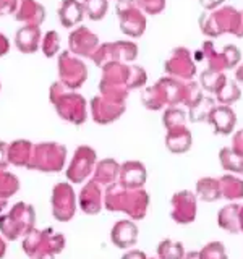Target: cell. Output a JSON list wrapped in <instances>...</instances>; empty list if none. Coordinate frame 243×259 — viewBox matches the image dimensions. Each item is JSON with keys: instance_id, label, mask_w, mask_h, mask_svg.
<instances>
[{"instance_id": "obj_16", "label": "cell", "mask_w": 243, "mask_h": 259, "mask_svg": "<svg viewBox=\"0 0 243 259\" xmlns=\"http://www.w3.org/2000/svg\"><path fill=\"white\" fill-rule=\"evenodd\" d=\"M37 149L43 152L44 160H40L37 167L39 170H44V172H59L63 167L65 156H67V148L55 143H49V144H39Z\"/></svg>"}, {"instance_id": "obj_27", "label": "cell", "mask_w": 243, "mask_h": 259, "mask_svg": "<svg viewBox=\"0 0 243 259\" xmlns=\"http://www.w3.org/2000/svg\"><path fill=\"white\" fill-rule=\"evenodd\" d=\"M196 194L206 202H214L217 199H221L222 193H221V183H219V178H213V177L199 178L198 183H196Z\"/></svg>"}, {"instance_id": "obj_45", "label": "cell", "mask_w": 243, "mask_h": 259, "mask_svg": "<svg viewBox=\"0 0 243 259\" xmlns=\"http://www.w3.org/2000/svg\"><path fill=\"white\" fill-rule=\"evenodd\" d=\"M240 232H243V204L240 206Z\"/></svg>"}, {"instance_id": "obj_17", "label": "cell", "mask_w": 243, "mask_h": 259, "mask_svg": "<svg viewBox=\"0 0 243 259\" xmlns=\"http://www.w3.org/2000/svg\"><path fill=\"white\" fill-rule=\"evenodd\" d=\"M46 18V8L36 0H20L15 12V20L24 26H40Z\"/></svg>"}, {"instance_id": "obj_19", "label": "cell", "mask_w": 243, "mask_h": 259, "mask_svg": "<svg viewBox=\"0 0 243 259\" xmlns=\"http://www.w3.org/2000/svg\"><path fill=\"white\" fill-rule=\"evenodd\" d=\"M146 167L140 160H128L120 165V183L127 188H143L146 183Z\"/></svg>"}, {"instance_id": "obj_36", "label": "cell", "mask_w": 243, "mask_h": 259, "mask_svg": "<svg viewBox=\"0 0 243 259\" xmlns=\"http://www.w3.org/2000/svg\"><path fill=\"white\" fill-rule=\"evenodd\" d=\"M199 259H229V257H227L224 243L211 241L202 249H199Z\"/></svg>"}, {"instance_id": "obj_38", "label": "cell", "mask_w": 243, "mask_h": 259, "mask_svg": "<svg viewBox=\"0 0 243 259\" xmlns=\"http://www.w3.org/2000/svg\"><path fill=\"white\" fill-rule=\"evenodd\" d=\"M18 8V0H0V16L15 13Z\"/></svg>"}, {"instance_id": "obj_40", "label": "cell", "mask_w": 243, "mask_h": 259, "mask_svg": "<svg viewBox=\"0 0 243 259\" xmlns=\"http://www.w3.org/2000/svg\"><path fill=\"white\" fill-rule=\"evenodd\" d=\"M199 4L205 10L211 12V10H216L219 5H222L224 0H199Z\"/></svg>"}, {"instance_id": "obj_8", "label": "cell", "mask_w": 243, "mask_h": 259, "mask_svg": "<svg viewBox=\"0 0 243 259\" xmlns=\"http://www.w3.org/2000/svg\"><path fill=\"white\" fill-rule=\"evenodd\" d=\"M57 65H59V79L65 88L75 91L85 84L88 78V68L83 60L78 59V55L71 54L70 51H63L59 55Z\"/></svg>"}, {"instance_id": "obj_3", "label": "cell", "mask_w": 243, "mask_h": 259, "mask_svg": "<svg viewBox=\"0 0 243 259\" xmlns=\"http://www.w3.org/2000/svg\"><path fill=\"white\" fill-rule=\"evenodd\" d=\"M199 29L208 37H217L230 32L233 36H243V12L235 7H221L199 16Z\"/></svg>"}, {"instance_id": "obj_2", "label": "cell", "mask_w": 243, "mask_h": 259, "mask_svg": "<svg viewBox=\"0 0 243 259\" xmlns=\"http://www.w3.org/2000/svg\"><path fill=\"white\" fill-rule=\"evenodd\" d=\"M104 206L112 212H124L133 221H141L148 212L149 196L143 188H127L118 182L109 185L104 194Z\"/></svg>"}, {"instance_id": "obj_32", "label": "cell", "mask_w": 243, "mask_h": 259, "mask_svg": "<svg viewBox=\"0 0 243 259\" xmlns=\"http://www.w3.org/2000/svg\"><path fill=\"white\" fill-rule=\"evenodd\" d=\"M240 96H241V91L238 88V83L230 78H227L224 86L216 93L217 102L221 105H232L233 102H237L240 99Z\"/></svg>"}, {"instance_id": "obj_15", "label": "cell", "mask_w": 243, "mask_h": 259, "mask_svg": "<svg viewBox=\"0 0 243 259\" xmlns=\"http://www.w3.org/2000/svg\"><path fill=\"white\" fill-rule=\"evenodd\" d=\"M52 206H54V215L62 222H67L73 217L76 209L75 193L68 183H60L54 188L52 196Z\"/></svg>"}, {"instance_id": "obj_46", "label": "cell", "mask_w": 243, "mask_h": 259, "mask_svg": "<svg viewBox=\"0 0 243 259\" xmlns=\"http://www.w3.org/2000/svg\"><path fill=\"white\" fill-rule=\"evenodd\" d=\"M0 88H2V84H0Z\"/></svg>"}, {"instance_id": "obj_4", "label": "cell", "mask_w": 243, "mask_h": 259, "mask_svg": "<svg viewBox=\"0 0 243 259\" xmlns=\"http://www.w3.org/2000/svg\"><path fill=\"white\" fill-rule=\"evenodd\" d=\"M51 101L60 118L81 125L88 118V102L81 94L65 88L60 81L51 86Z\"/></svg>"}, {"instance_id": "obj_44", "label": "cell", "mask_w": 243, "mask_h": 259, "mask_svg": "<svg viewBox=\"0 0 243 259\" xmlns=\"http://www.w3.org/2000/svg\"><path fill=\"white\" fill-rule=\"evenodd\" d=\"M183 259H199V251H190V253H185Z\"/></svg>"}, {"instance_id": "obj_18", "label": "cell", "mask_w": 243, "mask_h": 259, "mask_svg": "<svg viewBox=\"0 0 243 259\" xmlns=\"http://www.w3.org/2000/svg\"><path fill=\"white\" fill-rule=\"evenodd\" d=\"M208 121L214 126V133L230 135L235 130V125H237V115H235L230 105H216Z\"/></svg>"}, {"instance_id": "obj_33", "label": "cell", "mask_w": 243, "mask_h": 259, "mask_svg": "<svg viewBox=\"0 0 243 259\" xmlns=\"http://www.w3.org/2000/svg\"><path fill=\"white\" fill-rule=\"evenodd\" d=\"M183 256H185V248L180 241L166 238L157 245L159 259H183Z\"/></svg>"}, {"instance_id": "obj_31", "label": "cell", "mask_w": 243, "mask_h": 259, "mask_svg": "<svg viewBox=\"0 0 243 259\" xmlns=\"http://www.w3.org/2000/svg\"><path fill=\"white\" fill-rule=\"evenodd\" d=\"M219 162L224 170L230 174H243V157H240L232 148H222L219 152Z\"/></svg>"}, {"instance_id": "obj_7", "label": "cell", "mask_w": 243, "mask_h": 259, "mask_svg": "<svg viewBox=\"0 0 243 259\" xmlns=\"http://www.w3.org/2000/svg\"><path fill=\"white\" fill-rule=\"evenodd\" d=\"M138 57V46L132 40H115V42H105L93 55V62L99 68L107 63H127L133 62Z\"/></svg>"}, {"instance_id": "obj_5", "label": "cell", "mask_w": 243, "mask_h": 259, "mask_svg": "<svg viewBox=\"0 0 243 259\" xmlns=\"http://www.w3.org/2000/svg\"><path fill=\"white\" fill-rule=\"evenodd\" d=\"M162 123L166 126V146L174 154H185L191 148L193 136L186 126V115L182 109L167 107L162 115Z\"/></svg>"}, {"instance_id": "obj_21", "label": "cell", "mask_w": 243, "mask_h": 259, "mask_svg": "<svg viewBox=\"0 0 243 259\" xmlns=\"http://www.w3.org/2000/svg\"><path fill=\"white\" fill-rule=\"evenodd\" d=\"M79 207L85 214L94 215L102 209V191L96 180L88 182L79 193Z\"/></svg>"}, {"instance_id": "obj_30", "label": "cell", "mask_w": 243, "mask_h": 259, "mask_svg": "<svg viewBox=\"0 0 243 259\" xmlns=\"http://www.w3.org/2000/svg\"><path fill=\"white\" fill-rule=\"evenodd\" d=\"M225 81H227V76L222 71H214V70L206 68L199 75V86L205 88V91H209L213 94H216L219 89L224 86Z\"/></svg>"}, {"instance_id": "obj_34", "label": "cell", "mask_w": 243, "mask_h": 259, "mask_svg": "<svg viewBox=\"0 0 243 259\" xmlns=\"http://www.w3.org/2000/svg\"><path fill=\"white\" fill-rule=\"evenodd\" d=\"M83 7H85V13L88 15L89 20L99 21L105 16V13H107L109 2L107 0H85Z\"/></svg>"}, {"instance_id": "obj_22", "label": "cell", "mask_w": 243, "mask_h": 259, "mask_svg": "<svg viewBox=\"0 0 243 259\" xmlns=\"http://www.w3.org/2000/svg\"><path fill=\"white\" fill-rule=\"evenodd\" d=\"M40 34L39 26H23L15 34V46L21 54H34L40 47Z\"/></svg>"}, {"instance_id": "obj_26", "label": "cell", "mask_w": 243, "mask_h": 259, "mask_svg": "<svg viewBox=\"0 0 243 259\" xmlns=\"http://www.w3.org/2000/svg\"><path fill=\"white\" fill-rule=\"evenodd\" d=\"M120 175V165L113 159H104L94 167V180L99 185H112Z\"/></svg>"}, {"instance_id": "obj_28", "label": "cell", "mask_w": 243, "mask_h": 259, "mask_svg": "<svg viewBox=\"0 0 243 259\" xmlns=\"http://www.w3.org/2000/svg\"><path fill=\"white\" fill-rule=\"evenodd\" d=\"M219 183H221L222 198L229 199V201H237V199L243 198V180L241 178L229 174V175H224L219 178Z\"/></svg>"}, {"instance_id": "obj_13", "label": "cell", "mask_w": 243, "mask_h": 259, "mask_svg": "<svg viewBox=\"0 0 243 259\" xmlns=\"http://www.w3.org/2000/svg\"><path fill=\"white\" fill-rule=\"evenodd\" d=\"M89 109H91V117L96 123L107 125V123H112V121H115L117 118H120L122 113L125 112V102L113 101L101 94V96L93 97Z\"/></svg>"}, {"instance_id": "obj_1", "label": "cell", "mask_w": 243, "mask_h": 259, "mask_svg": "<svg viewBox=\"0 0 243 259\" xmlns=\"http://www.w3.org/2000/svg\"><path fill=\"white\" fill-rule=\"evenodd\" d=\"M146 79L148 75L140 65L107 63L102 67L99 91L109 99L125 102L128 93L133 89H141L146 84Z\"/></svg>"}, {"instance_id": "obj_12", "label": "cell", "mask_w": 243, "mask_h": 259, "mask_svg": "<svg viewBox=\"0 0 243 259\" xmlns=\"http://www.w3.org/2000/svg\"><path fill=\"white\" fill-rule=\"evenodd\" d=\"M94 167H96V151L93 148H89V146H79L67 170V177L73 183H81L91 175Z\"/></svg>"}, {"instance_id": "obj_48", "label": "cell", "mask_w": 243, "mask_h": 259, "mask_svg": "<svg viewBox=\"0 0 243 259\" xmlns=\"http://www.w3.org/2000/svg\"><path fill=\"white\" fill-rule=\"evenodd\" d=\"M157 259H159V257H157Z\"/></svg>"}, {"instance_id": "obj_39", "label": "cell", "mask_w": 243, "mask_h": 259, "mask_svg": "<svg viewBox=\"0 0 243 259\" xmlns=\"http://www.w3.org/2000/svg\"><path fill=\"white\" fill-rule=\"evenodd\" d=\"M230 148L237 152L240 157H243V130H238V132L233 135Z\"/></svg>"}, {"instance_id": "obj_10", "label": "cell", "mask_w": 243, "mask_h": 259, "mask_svg": "<svg viewBox=\"0 0 243 259\" xmlns=\"http://www.w3.org/2000/svg\"><path fill=\"white\" fill-rule=\"evenodd\" d=\"M164 70L169 76L191 81L196 75V63L191 59V52L186 47H175L167 60L164 62Z\"/></svg>"}, {"instance_id": "obj_23", "label": "cell", "mask_w": 243, "mask_h": 259, "mask_svg": "<svg viewBox=\"0 0 243 259\" xmlns=\"http://www.w3.org/2000/svg\"><path fill=\"white\" fill-rule=\"evenodd\" d=\"M57 15H59V21L62 23V26L75 28L76 24L83 21L86 13L83 2H79V0H62Z\"/></svg>"}, {"instance_id": "obj_29", "label": "cell", "mask_w": 243, "mask_h": 259, "mask_svg": "<svg viewBox=\"0 0 243 259\" xmlns=\"http://www.w3.org/2000/svg\"><path fill=\"white\" fill-rule=\"evenodd\" d=\"M216 105L217 104H216V101L213 99V97L201 96L199 99L190 107V113H188L190 121H193V123H199V121H208L211 112L214 110Z\"/></svg>"}, {"instance_id": "obj_9", "label": "cell", "mask_w": 243, "mask_h": 259, "mask_svg": "<svg viewBox=\"0 0 243 259\" xmlns=\"http://www.w3.org/2000/svg\"><path fill=\"white\" fill-rule=\"evenodd\" d=\"M120 29L128 37H140L146 31V16L133 0H117L115 5Z\"/></svg>"}, {"instance_id": "obj_37", "label": "cell", "mask_w": 243, "mask_h": 259, "mask_svg": "<svg viewBox=\"0 0 243 259\" xmlns=\"http://www.w3.org/2000/svg\"><path fill=\"white\" fill-rule=\"evenodd\" d=\"M133 2L143 13L149 15H159L166 8V0H133Z\"/></svg>"}, {"instance_id": "obj_20", "label": "cell", "mask_w": 243, "mask_h": 259, "mask_svg": "<svg viewBox=\"0 0 243 259\" xmlns=\"http://www.w3.org/2000/svg\"><path fill=\"white\" fill-rule=\"evenodd\" d=\"M110 240L118 248L135 246L138 241V227L133 221H118L112 227Z\"/></svg>"}, {"instance_id": "obj_25", "label": "cell", "mask_w": 243, "mask_h": 259, "mask_svg": "<svg viewBox=\"0 0 243 259\" xmlns=\"http://www.w3.org/2000/svg\"><path fill=\"white\" fill-rule=\"evenodd\" d=\"M217 224L225 232L238 233L240 232V206L235 204V202L224 206L217 214Z\"/></svg>"}, {"instance_id": "obj_6", "label": "cell", "mask_w": 243, "mask_h": 259, "mask_svg": "<svg viewBox=\"0 0 243 259\" xmlns=\"http://www.w3.org/2000/svg\"><path fill=\"white\" fill-rule=\"evenodd\" d=\"M198 59H205L209 70L214 71H225L235 68L241 60V54L237 46L229 44L222 51H217L213 40H205L201 49L196 52Z\"/></svg>"}, {"instance_id": "obj_35", "label": "cell", "mask_w": 243, "mask_h": 259, "mask_svg": "<svg viewBox=\"0 0 243 259\" xmlns=\"http://www.w3.org/2000/svg\"><path fill=\"white\" fill-rule=\"evenodd\" d=\"M40 49L46 57H54L60 52V37L57 31H47L43 36V40H40Z\"/></svg>"}, {"instance_id": "obj_43", "label": "cell", "mask_w": 243, "mask_h": 259, "mask_svg": "<svg viewBox=\"0 0 243 259\" xmlns=\"http://www.w3.org/2000/svg\"><path fill=\"white\" fill-rule=\"evenodd\" d=\"M235 81L240 84H243V63L237 68V73H235Z\"/></svg>"}, {"instance_id": "obj_42", "label": "cell", "mask_w": 243, "mask_h": 259, "mask_svg": "<svg viewBox=\"0 0 243 259\" xmlns=\"http://www.w3.org/2000/svg\"><path fill=\"white\" fill-rule=\"evenodd\" d=\"M8 51H10V42H8L7 36L0 32V57H5Z\"/></svg>"}, {"instance_id": "obj_47", "label": "cell", "mask_w": 243, "mask_h": 259, "mask_svg": "<svg viewBox=\"0 0 243 259\" xmlns=\"http://www.w3.org/2000/svg\"><path fill=\"white\" fill-rule=\"evenodd\" d=\"M83 2H85V0H83Z\"/></svg>"}, {"instance_id": "obj_11", "label": "cell", "mask_w": 243, "mask_h": 259, "mask_svg": "<svg viewBox=\"0 0 243 259\" xmlns=\"http://www.w3.org/2000/svg\"><path fill=\"white\" fill-rule=\"evenodd\" d=\"M170 217L174 219L177 224L186 225L194 222L198 212V202H196V194H193L188 190L183 191H177L172 199H170Z\"/></svg>"}, {"instance_id": "obj_14", "label": "cell", "mask_w": 243, "mask_h": 259, "mask_svg": "<svg viewBox=\"0 0 243 259\" xmlns=\"http://www.w3.org/2000/svg\"><path fill=\"white\" fill-rule=\"evenodd\" d=\"M99 46H101L99 37L86 26L75 28V31H71L68 36L70 52L79 57H89V59H93V55L99 49Z\"/></svg>"}, {"instance_id": "obj_41", "label": "cell", "mask_w": 243, "mask_h": 259, "mask_svg": "<svg viewBox=\"0 0 243 259\" xmlns=\"http://www.w3.org/2000/svg\"><path fill=\"white\" fill-rule=\"evenodd\" d=\"M122 259H148V257H146V254L140 249H130L122 256Z\"/></svg>"}, {"instance_id": "obj_24", "label": "cell", "mask_w": 243, "mask_h": 259, "mask_svg": "<svg viewBox=\"0 0 243 259\" xmlns=\"http://www.w3.org/2000/svg\"><path fill=\"white\" fill-rule=\"evenodd\" d=\"M141 101L144 104V107L149 110H160V109H164L166 105H169L166 89H164V84H162L160 79L156 84L144 89L141 93Z\"/></svg>"}]
</instances>
